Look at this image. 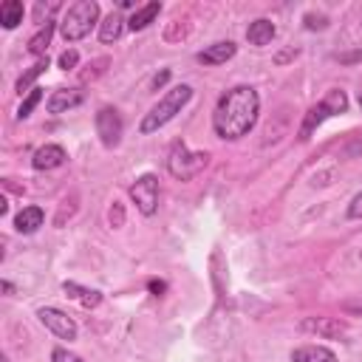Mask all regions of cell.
<instances>
[{"label": "cell", "mask_w": 362, "mask_h": 362, "mask_svg": "<svg viewBox=\"0 0 362 362\" xmlns=\"http://www.w3.org/2000/svg\"><path fill=\"white\" fill-rule=\"evenodd\" d=\"M65 158H68V153H65L62 144H42V147L34 153L31 167H34V170H57V167L65 164Z\"/></svg>", "instance_id": "10"}, {"label": "cell", "mask_w": 362, "mask_h": 362, "mask_svg": "<svg viewBox=\"0 0 362 362\" xmlns=\"http://www.w3.org/2000/svg\"><path fill=\"white\" fill-rule=\"evenodd\" d=\"M291 362H337V354L325 345H300L291 351Z\"/></svg>", "instance_id": "14"}, {"label": "cell", "mask_w": 362, "mask_h": 362, "mask_svg": "<svg viewBox=\"0 0 362 362\" xmlns=\"http://www.w3.org/2000/svg\"><path fill=\"white\" fill-rule=\"evenodd\" d=\"M158 11H161V3H158V0H153V3L141 6V8H136V11L130 14V20H127V28H130V31H141V28H147V25L158 17Z\"/></svg>", "instance_id": "16"}, {"label": "cell", "mask_w": 362, "mask_h": 362, "mask_svg": "<svg viewBox=\"0 0 362 362\" xmlns=\"http://www.w3.org/2000/svg\"><path fill=\"white\" fill-rule=\"evenodd\" d=\"M274 34H277V28H274V23L266 20V17L252 20L249 28H246V40H249V45H257V48L269 45V42L274 40Z\"/></svg>", "instance_id": "12"}, {"label": "cell", "mask_w": 362, "mask_h": 362, "mask_svg": "<svg viewBox=\"0 0 362 362\" xmlns=\"http://www.w3.org/2000/svg\"><path fill=\"white\" fill-rule=\"evenodd\" d=\"M124 25H127V20L122 17V14H107L102 23H99V40L102 42H116L119 37H122V31H124Z\"/></svg>", "instance_id": "19"}, {"label": "cell", "mask_w": 362, "mask_h": 362, "mask_svg": "<svg viewBox=\"0 0 362 362\" xmlns=\"http://www.w3.org/2000/svg\"><path fill=\"white\" fill-rule=\"evenodd\" d=\"M359 105H362V93H359Z\"/></svg>", "instance_id": "35"}, {"label": "cell", "mask_w": 362, "mask_h": 362, "mask_svg": "<svg viewBox=\"0 0 362 362\" xmlns=\"http://www.w3.org/2000/svg\"><path fill=\"white\" fill-rule=\"evenodd\" d=\"M99 25V3L96 0H79L68 6V11L59 20V34L65 42H79L90 34V28Z\"/></svg>", "instance_id": "3"}, {"label": "cell", "mask_w": 362, "mask_h": 362, "mask_svg": "<svg viewBox=\"0 0 362 362\" xmlns=\"http://www.w3.org/2000/svg\"><path fill=\"white\" fill-rule=\"evenodd\" d=\"M303 23H305L308 31H322V28H328V17H325V14H314V11H308V14L303 17Z\"/></svg>", "instance_id": "24"}, {"label": "cell", "mask_w": 362, "mask_h": 362, "mask_svg": "<svg viewBox=\"0 0 362 362\" xmlns=\"http://www.w3.org/2000/svg\"><path fill=\"white\" fill-rule=\"evenodd\" d=\"M62 291L68 294V297H74L79 305H85V308H96L99 303H102V291H96V288H85V286H79V283H74V280H65L62 283Z\"/></svg>", "instance_id": "15"}, {"label": "cell", "mask_w": 362, "mask_h": 362, "mask_svg": "<svg viewBox=\"0 0 362 362\" xmlns=\"http://www.w3.org/2000/svg\"><path fill=\"white\" fill-rule=\"evenodd\" d=\"M0 288H3V291H6V294H11V291H14V286H11V283H8V280H3V283H0Z\"/></svg>", "instance_id": "34"}, {"label": "cell", "mask_w": 362, "mask_h": 362, "mask_svg": "<svg viewBox=\"0 0 362 362\" xmlns=\"http://www.w3.org/2000/svg\"><path fill=\"white\" fill-rule=\"evenodd\" d=\"M76 105H82V90H76V88H59V90H54V93L48 96V102H45L48 113H54V116L68 113V110H74Z\"/></svg>", "instance_id": "9"}, {"label": "cell", "mask_w": 362, "mask_h": 362, "mask_svg": "<svg viewBox=\"0 0 362 362\" xmlns=\"http://www.w3.org/2000/svg\"><path fill=\"white\" fill-rule=\"evenodd\" d=\"M23 17H25V8H23L20 0H6V3H0V25H3L6 31L17 28V25L23 23Z\"/></svg>", "instance_id": "18"}, {"label": "cell", "mask_w": 362, "mask_h": 362, "mask_svg": "<svg viewBox=\"0 0 362 362\" xmlns=\"http://www.w3.org/2000/svg\"><path fill=\"white\" fill-rule=\"evenodd\" d=\"M260 113V96L252 85H235L226 93H221L215 113H212V130L223 141H238L252 133Z\"/></svg>", "instance_id": "1"}, {"label": "cell", "mask_w": 362, "mask_h": 362, "mask_svg": "<svg viewBox=\"0 0 362 362\" xmlns=\"http://www.w3.org/2000/svg\"><path fill=\"white\" fill-rule=\"evenodd\" d=\"M45 71H48V57L37 59V62H34V65H31V68L17 79V93H28V90H34V88H31V85H34V79H37V76H42Z\"/></svg>", "instance_id": "21"}, {"label": "cell", "mask_w": 362, "mask_h": 362, "mask_svg": "<svg viewBox=\"0 0 362 362\" xmlns=\"http://www.w3.org/2000/svg\"><path fill=\"white\" fill-rule=\"evenodd\" d=\"M130 198H133V204H136V209L141 212V215H153L156 209H158V178L153 175V173H144V175H139L133 184H130Z\"/></svg>", "instance_id": "5"}, {"label": "cell", "mask_w": 362, "mask_h": 362, "mask_svg": "<svg viewBox=\"0 0 362 362\" xmlns=\"http://www.w3.org/2000/svg\"><path fill=\"white\" fill-rule=\"evenodd\" d=\"M348 218L362 221V192H356V195H354V201L348 204Z\"/></svg>", "instance_id": "28"}, {"label": "cell", "mask_w": 362, "mask_h": 362, "mask_svg": "<svg viewBox=\"0 0 362 362\" xmlns=\"http://www.w3.org/2000/svg\"><path fill=\"white\" fill-rule=\"evenodd\" d=\"M3 362H8V359H3Z\"/></svg>", "instance_id": "37"}, {"label": "cell", "mask_w": 362, "mask_h": 362, "mask_svg": "<svg viewBox=\"0 0 362 362\" xmlns=\"http://www.w3.org/2000/svg\"><path fill=\"white\" fill-rule=\"evenodd\" d=\"M303 328H305V331H317V334H320V337H325V339H339V337L348 331L345 320H339V317H317V320H303Z\"/></svg>", "instance_id": "11"}, {"label": "cell", "mask_w": 362, "mask_h": 362, "mask_svg": "<svg viewBox=\"0 0 362 362\" xmlns=\"http://www.w3.org/2000/svg\"><path fill=\"white\" fill-rule=\"evenodd\" d=\"M42 88H34V90H28L25 93V99H23V105H20V110H17V119H28L31 113H34V107L42 102Z\"/></svg>", "instance_id": "22"}, {"label": "cell", "mask_w": 362, "mask_h": 362, "mask_svg": "<svg viewBox=\"0 0 362 362\" xmlns=\"http://www.w3.org/2000/svg\"><path fill=\"white\" fill-rule=\"evenodd\" d=\"M51 362H82V359H79L76 354H71L68 348H62V345H59V348H54V351H51Z\"/></svg>", "instance_id": "27"}, {"label": "cell", "mask_w": 362, "mask_h": 362, "mask_svg": "<svg viewBox=\"0 0 362 362\" xmlns=\"http://www.w3.org/2000/svg\"><path fill=\"white\" fill-rule=\"evenodd\" d=\"M57 65H59L62 71H71V68H76V65H79V54H76V48H68V51H62V54H59V59H57Z\"/></svg>", "instance_id": "25"}, {"label": "cell", "mask_w": 362, "mask_h": 362, "mask_svg": "<svg viewBox=\"0 0 362 362\" xmlns=\"http://www.w3.org/2000/svg\"><path fill=\"white\" fill-rule=\"evenodd\" d=\"M209 164V153L204 150H189L184 141H175L167 153V173L178 181H192L204 167Z\"/></svg>", "instance_id": "4"}, {"label": "cell", "mask_w": 362, "mask_h": 362, "mask_svg": "<svg viewBox=\"0 0 362 362\" xmlns=\"http://www.w3.org/2000/svg\"><path fill=\"white\" fill-rule=\"evenodd\" d=\"M189 99H192V88H189V85H173V88L144 113L139 130H141V133H156L158 127H164L167 122H173L175 113H181V107H184Z\"/></svg>", "instance_id": "2"}, {"label": "cell", "mask_w": 362, "mask_h": 362, "mask_svg": "<svg viewBox=\"0 0 362 362\" xmlns=\"http://www.w3.org/2000/svg\"><path fill=\"white\" fill-rule=\"evenodd\" d=\"M328 116H334V113L328 110V105H325V102H320V105L308 107V113H305V122H303V127H300V139L305 141V139L311 136V130H314L317 124H322Z\"/></svg>", "instance_id": "20"}, {"label": "cell", "mask_w": 362, "mask_h": 362, "mask_svg": "<svg viewBox=\"0 0 362 362\" xmlns=\"http://www.w3.org/2000/svg\"><path fill=\"white\" fill-rule=\"evenodd\" d=\"M322 102L328 105L331 113H345V110H348V96H345V90H339V88H331Z\"/></svg>", "instance_id": "23"}, {"label": "cell", "mask_w": 362, "mask_h": 362, "mask_svg": "<svg viewBox=\"0 0 362 362\" xmlns=\"http://www.w3.org/2000/svg\"><path fill=\"white\" fill-rule=\"evenodd\" d=\"M54 28H57V23H54V20H45V25H40L37 34H31V40H28V54H34V57L42 59V54L48 51V42H51V37H54Z\"/></svg>", "instance_id": "17"}, {"label": "cell", "mask_w": 362, "mask_h": 362, "mask_svg": "<svg viewBox=\"0 0 362 362\" xmlns=\"http://www.w3.org/2000/svg\"><path fill=\"white\" fill-rule=\"evenodd\" d=\"M107 221H110V226H113V229L124 226V206H122L119 201H113V204H110V209H107Z\"/></svg>", "instance_id": "26"}, {"label": "cell", "mask_w": 362, "mask_h": 362, "mask_svg": "<svg viewBox=\"0 0 362 362\" xmlns=\"http://www.w3.org/2000/svg\"><path fill=\"white\" fill-rule=\"evenodd\" d=\"M170 82V68H164V71H158L156 76H153V82H150V88L153 90H158V88H164Z\"/></svg>", "instance_id": "30"}, {"label": "cell", "mask_w": 362, "mask_h": 362, "mask_svg": "<svg viewBox=\"0 0 362 362\" xmlns=\"http://www.w3.org/2000/svg\"><path fill=\"white\" fill-rule=\"evenodd\" d=\"M147 288H150L153 297H164V294H167V283L158 280V277H150V280H147Z\"/></svg>", "instance_id": "29"}, {"label": "cell", "mask_w": 362, "mask_h": 362, "mask_svg": "<svg viewBox=\"0 0 362 362\" xmlns=\"http://www.w3.org/2000/svg\"><path fill=\"white\" fill-rule=\"evenodd\" d=\"M342 311H348V314H359V317H362V300H359V303H354V300L342 303Z\"/></svg>", "instance_id": "32"}, {"label": "cell", "mask_w": 362, "mask_h": 362, "mask_svg": "<svg viewBox=\"0 0 362 362\" xmlns=\"http://www.w3.org/2000/svg\"><path fill=\"white\" fill-rule=\"evenodd\" d=\"M337 62H342V65H354V62H362V51H348V54H337Z\"/></svg>", "instance_id": "31"}, {"label": "cell", "mask_w": 362, "mask_h": 362, "mask_svg": "<svg viewBox=\"0 0 362 362\" xmlns=\"http://www.w3.org/2000/svg\"><path fill=\"white\" fill-rule=\"evenodd\" d=\"M359 260H362V252H359Z\"/></svg>", "instance_id": "36"}, {"label": "cell", "mask_w": 362, "mask_h": 362, "mask_svg": "<svg viewBox=\"0 0 362 362\" xmlns=\"http://www.w3.org/2000/svg\"><path fill=\"white\" fill-rule=\"evenodd\" d=\"M42 221H45V212H42L40 206H23V209L14 215V229H17L20 235H31V232H37V229L42 226Z\"/></svg>", "instance_id": "13"}, {"label": "cell", "mask_w": 362, "mask_h": 362, "mask_svg": "<svg viewBox=\"0 0 362 362\" xmlns=\"http://www.w3.org/2000/svg\"><path fill=\"white\" fill-rule=\"evenodd\" d=\"M291 57H297V48H294V51H286V54H280V57H277V62H286V59H291Z\"/></svg>", "instance_id": "33"}, {"label": "cell", "mask_w": 362, "mask_h": 362, "mask_svg": "<svg viewBox=\"0 0 362 362\" xmlns=\"http://www.w3.org/2000/svg\"><path fill=\"white\" fill-rule=\"evenodd\" d=\"M122 133H124V122L119 116L116 107H99L96 113V136L105 147H116L122 141Z\"/></svg>", "instance_id": "6"}, {"label": "cell", "mask_w": 362, "mask_h": 362, "mask_svg": "<svg viewBox=\"0 0 362 362\" xmlns=\"http://www.w3.org/2000/svg\"><path fill=\"white\" fill-rule=\"evenodd\" d=\"M37 317H40V322L54 334V337H59V339H76V322L62 311V308H54V305H42V308H37Z\"/></svg>", "instance_id": "7"}, {"label": "cell", "mask_w": 362, "mask_h": 362, "mask_svg": "<svg viewBox=\"0 0 362 362\" xmlns=\"http://www.w3.org/2000/svg\"><path fill=\"white\" fill-rule=\"evenodd\" d=\"M235 54H238V45H235L232 40H221V42H212V45H206L204 51H198L195 59H198L201 65H223V62L232 59Z\"/></svg>", "instance_id": "8"}]
</instances>
